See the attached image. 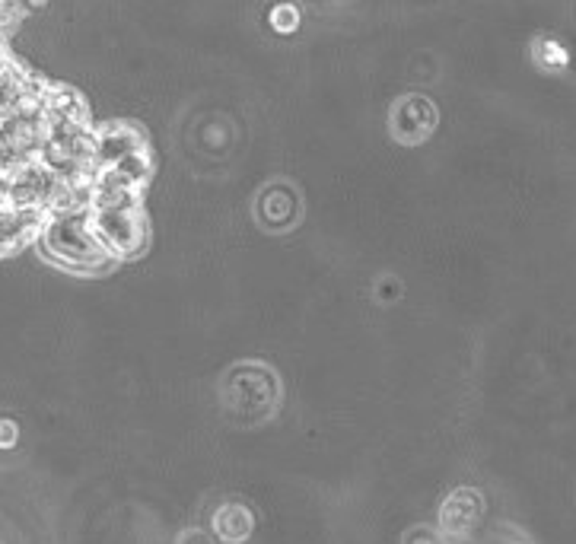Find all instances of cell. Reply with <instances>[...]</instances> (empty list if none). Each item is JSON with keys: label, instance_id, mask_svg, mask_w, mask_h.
I'll return each instance as SVG.
<instances>
[{"label": "cell", "instance_id": "cell-1", "mask_svg": "<svg viewBox=\"0 0 576 544\" xmlns=\"http://www.w3.org/2000/svg\"><path fill=\"white\" fill-rule=\"evenodd\" d=\"M42 242L51 258H58L71 268H102L109 265V261H115L106 245L99 242V236L93 233L90 210L51 214L42 230Z\"/></svg>", "mask_w": 576, "mask_h": 544}, {"label": "cell", "instance_id": "cell-4", "mask_svg": "<svg viewBox=\"0 0 576 544\" xmlns=\"http://www.w3.org/2000/svg\"><path fill=\"white\" fill-rule=\"evenodd\" d=\"M144 147V134L131 125H109L96 134V166L106 169Z\"/></svg>", "mask_w": 576, "mask_h": 544}, {"label": "cell", "instance_id": "cell-10", "mask_svg": "<svg viewBox=\"0 0 576 544\" xmlns=\"http://www.w3.org/2000/svg\"><path fill=\"white\" fill-rule=\"evenodd\" d=\"M176 544H214V541H211V535L201 532V529H188V532H182V535H179V541H176Z\"/></svg>", "mask_w": 576, "mask_h": 544}, {"label": "cell", "instance_id": "cell-3", "mask_svg": "<svg viewBox=\"0 0 576 544\" xmlns=\"http://www.w3.org/2000/svg\"><path fill=\"white\" fill-rule=\"evenodd\" d=\"M484 516V494L478 487H459L440 506V532L449 538H462L478 529Z\"/></svg>", "mask_w": 576, "mask_h": 544}, {"label": "cell", "instance_id": "cell-9", "mask_svg": "<svg viewBox=\"0 0 576 544\" xmlns=\"http://www.w3.org/2000/svg\"><path fill=\"white\" fill-rule=\"evenodd\" d=\"M443 538H446L443 532H433V529H427V525H417V529H411L405 535V544H446Z\"/></svg>", "mask_w": 576, "mask_h": 544}, {"label": "cell", "instance_id": "cell-5", "mask_svg": "<svg viewBox=\"0 0 576 544\" xmlns=\"http://www.w3.org/2000/svg\"><path fill=\"white\" fill-rule=\"evenodd\" d=\"M255 532V513L249 510V503L242 500H226L217 506L214 513V535L226 544H239L249 541Z\"/></svg>", "mask_w": 576, "mask_h": 544}, {"label": "cell", "instance_id": "cell-8", "mask_svg": "<svg viewBox=\"0 0 576 544\" xmlns=\"http://www.w3.org/2000/svg\"><path fill=\"white\" fill-rule=\"evenodd\" d=\"M271 26L277 29V32H293L296 26H300V10H296L293 4H277L274 10H271Z\"/></svg>", "mask_w": 576, "mask_h": 544}, {"label": "cell", "instance_id": "cell-6", "mask_svg": "<svg viewBox=\"0 0 576 544\" xmlns=\"http://www.w3.org/2000/svg\"><path fill=\"white\" fill-rule=\"evenodd\" d=\"M112 169H118L125 179L131 182V185H137L141 188L144 182H147V175H150V156H147V147H141V150H134V153H128L125 160H118Z\"/></svg>", "mask_w": 576, "mask_h": 544}, {"label": "cell", "instance_id": "cell-2", "mask_svg": "<svg viewBox=\"0 0 576 544\" xmlns=\"http://www.w3.org/2000/svg\"><path fill=\"white\" fill-rule=\"evenodd\" d=\"M93 233L112 258H134L144 249L147 230L141 207H90Z\"/></svg>", "mask_w": 576, "mask_h": 544}, {"label": "cell", "instance_id": "cell-7", "mask_svg": "<svg viewBox=\"0 0 576 544\" xmlns=\"http://www.w3.org/2000/svg\"><path fill=\"white\" fill-rule=\"evenodd\" d=\"M535 55H538V61L545 64V67H567V61H570V55H567V48H561L557 42H538L535 45Z\"/></svg>", "mask_w": 576, "mask_h": 544}]
</instances>
